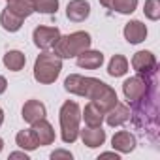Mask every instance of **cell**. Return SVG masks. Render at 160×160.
<instances>
[{"mask_svg":"<svg viewBox=\"0 0 160 160\" xmlns=\"http://www.w3.org/2000/svg\"><path fill=\"white\" fill-rule=\"evenodd\" d=\"M108 73L111 77H122L128 73V58L124 55H113L108 64Z\"/></svg>","mask_w":160,"mask_h":160,"instance_id":"21","label":"cell"},{"mask_svg":"<svg viewBox=\"0 0 160 160\" xmlns=\"http://www.w3.org/2000/svg\"><path fill=\"white\" fill-rule=\"evenodd\" d=\"M32 2H34V0H32Z\"/></svg>","mask_w":160,"mask_h":160,"instance_id":"31","label":"cell"},{"mask_svg":"<svg viewBox=\"0 0 160 160\" xmlns=\"http://www.w3.org/2000/svg\"><path fill=\"white\" fill-rule=\"evenodd\" d=\"M62 72V58L51 51H42L34 60V79L40 85L55 83Z\"/></svg>","mask_w":160,"mask_h":160,"instance_id":"4","label":"cell"},{"mask_svg":"<svg viewBox=\"0 0 160 160\" xmlns=\"http://www.w3.org/2000/svg\"><path fill=\"white\" fill-rule=\"evenodd\" d=\"M51 158H53V160H58V158H66V160H72V158H73V154H72L70 151H64V149H57V151H53V152H51Z\"/></svg>","mask_w":160,"mask_h":160,"instance_id":"25","label":"cell"},{"mask_svg":"<svg viewBox=\"0 0 160 160\" xmlns=\"http://www.w3.org/2000/svg\"><path fill=\"white\" fill-rule=\"evenodd\" d=\"M75 58H77V66L83 68V70H98L104 64V53L96 51V49H91V47L81 51Z\"/></svg>","mask_w":160,"mask_h":160,"instance_id":"14","label":"cell"},{"mask_svg":"<svg viewBox=\"0 0 160 160\" xmlns=\"http://www.w3.org/2000/svg\"><path fill=\"white\" fill-rule=\"evenodd\" d=\"M60 30L57 27H45V25H38L34 30H32V40H34V45L42 51H49L55 47V43L58 42L60 38Z\"/></svg>","mask_w":160,"mask_h":160,"instance_id":"6","label":"cell"},{"mask_svg":"<svg viewBox=\"0 0 160 160\" xmlns=\"http://www.w3.org/2000/svg\"><path fill=\"white\" fill-rule=\"evenodd\" d=\"M2 149H4V139L0 138V152H2Z\"/></svg>","mask_w":160,"mask_h":160,"instance_id":"30","label":"cell"},{"mask_svg":"<svg viewBox=\"0 0 160 160\" xmlns=\"http://www.w3.org/2000/svg\"><path fill=\"white\" fill-rule=\"evenodd\" d=\"M138 141H136V136L128 130H119L113 134L111 138V147L113 151H117L119 154H126V152H132L136 149Z\"/></svg>","mask_w":160,"mask_h":160,"instance_id":"13","label":"cell"},{"mask_svg":"<svg viewBox=\"0 0 160 160\" xmlns=\"http://www.w3.org/2000/svg\"><path fill=\"white\" fill-rule=\"evenodd\" d=\"M92 45V38L85 30H75L72 34L60 36L58 42L53 47V53L60 58H75L81 51L89 49Z\"/></svg>","mask_w":160,"mask_h":160,"instance_id":"3","label":"cell"},{"mask_svg":"<svg viewBox=\"0 0 160 160\" xmlns=\"http://www.w3.org/2000/svg\"><path fill=\"white\" fill-rule=\"evenodd\" d=\"M156 57L151 51H138L132 57V68L141 75H154L156 73Z\"/></svg>","mask_w":160,"mask_h":160,"instance_id":"7","label":"cell"},{"mask_svg":"<svg viewBox=\"0 0 160 160\" xmlns=\"http://www.w3.org/2000/svg\"><path fill=\"white\" fill-rule=\"evenodd\" d=\"M23 21H25V19H21L19 15H15V13L10 12L8 8H4L2 13H0V25H2V28H4L6 32H17V30H21Z\"/></svg>","mask_w":160,"mask_h":160,"instance_id":"19","label":"cell"},{"mask_svg":"<svg viewBox=\"0 0 160 160\" xmlns=\"http://www.w3.org/2000/svg\"><path fill=\"white\" fill-rule=\"evenodd\" d=\"M143 13L149 21H158L160 19V0H145Z\"/></svg>","mask_w":160,"mask_h":160,"instance_id":"24","label":"cell"},{"mask_svg":"<svg viewBox=\"0 0 160 160\" xmlns=\"http://www.w3.org/2000/svg\"><path fill=\"white\" fill-rule=\"evenodd\" d=\"M79 138H81L83 145H87L89 149H96L102 147L106 143V130H102V126H85L79 128Z\"/></svg>","mask_w":160,"mask_h":160,"instance_id":"12","label":"cell"},{"mask_svg":"<svg viewBox=\"0 0 160 160\" xmlns=\"http://www.w3.org/2000/svg\"><path fill=\"white\" fill-rule=\"evenodd\" d=\"M64 89L70 94L75 96H85L89 100H92L94 104H98L104 113L109 111L117 102V92L113 87H109L108 83L100 81L96 77H85V75H79V73H72L64 79Z\"/></svg>","mask_w":160,"mask_h":160,"instance_id":"1","label":"cell"},{"mask_svg":"<svg viewBox=\"0 0 160 160\" xmlns=\"http://www.w3.org/2000/svg\"><path fill=\"white\" fill-rule=\"evenodd\" d=\"M151 77L152 75H141V73H138V75H132V77L124 79V83H122V94H124V98H126L128 104H138V102H141L149 94V91L152 89V79Z\"/></svg>","mask_w":160,"mask_h":160,"instance_id":"5","label":"cell"},{"mask_svg":"<svg viewBox=\"0 0 160 160\" xmlns=\"http://www.w3.org/2000/svg\"><path fill=\"white\" fill-rule=\"evenodd\" d=\"M2 62L10 72H21L27 64V55L19 49H10V51H6Z\"/></svg>","mask_w":160,"mask_h":160,"instance_id":"18","label":"cell"},{"mask_svg":"<svg viewBox=\"0 0 160 160\" xmlns=\"http://www.w3.org/2000/svg\"><path fill=\"white\" fill-rule=\"evenodd\" d=\"M6 2H8V0H6Z\"/></svg>","mask_w":160,"mask_h":160,"instance_id":"32","label":"cell"},{"mask_svg":"<svg viewBox=\"0 0 160 160\" xmlns=\"http://www.w3.org/2000/svg\"><path fill=\"white\" fill-rule=\"evenodd\" d=\"M58 122H60V139L66 145L75 143L79 138V128H81V108H79V104L73 100H66L60 106Z\"/></svg>","mask_w":160,"mask_h":160,"instance_id":"2","label":"cell"},{"mask_svg":"<svg viewBox=\"0 0 160 160\" xmlns=\"http://www.w3.org/2000/svg\"><path fill=\"white\" fill-rule=\"evenodd\" d=\"M45 115H47V108H45L43 102L32 98V100H27V102L23 104L21 117H23V121H25L27 124H34L36 121L45 119Z\"/></svg>","mask_w":160,"mask_h":160,"instance_id":"9","label":"cell"},{"mask_svg":"<svg viewBox=\"0 0 160 160\" xmlns=\"http://www.w3.org/2000/svg\"><path fill=\"white\" fill-rule=\"evenodd\" d=\"M30 130H32V134H34V138H36V141H38L40 147L55 143L57 134H55V130H53V126H51V122L47 119L36 121L34 124H30Z\"/></svg>","mask_w":160,"mask_h":160,"instance_id":"10","label":"cell"},{"mask_svg":"<svg viewBox=\"0 0 160 160\" xmlns=\"http://www.w3.org/2000/svg\"><path fill=\"white\" fill-rule=\"evenodd\" d=\"M147 34H149L147 25L141 23V21H138V19L128 21V23L124 25V28H122L124 40H126L128 43H132V45H138V43L145 42V40H147Z\"/></svg>","mask_w":160,"mask_h":160,"instance_id":"8","label":"cell"},{"mask_svg":"<svg viewBox=\"0 0 160 160\" xmlns=\"http://www.w3.org/2000/svg\"><path fill=\"white\" fill-rule=\"evenodd\" d=\"M10 12H13L15 15H19L21 19H27L34 13V2L32 0H8V6Z\"/></svg>","mask_w":160,"mask_h":160,"instance_id":"20","label":"cell"},{"mask_svg":"<svg viewBox=\"0 0 160 160\" xmlns=\"http://www.w3.org/2000/svg\"><path fill=\"white\" fill-rule=\"evenodd\" d=\"M98 158H115V160H119L121 158V154L117 152V151H113V152H100V156Z\"/></svg>","mask_w":160,"mask_h":160,"instance_id":"27","label":"cell"},{"mask_svg":"<svg viewBox=\"0 0 160 160\" xmlns=\"http://www.w3.org/2000/svg\"><path fill=\"white\" fill-rule=\"evenodd\" d=\"M10 158H23V160H28V154H27V151H13V152H10Z\"/></svg>","mask_w":160,"mask_h":160,"instance_id":"26","label":"cell"},{"mask_svg":"<svg viewBox=\"0 0 160 160\" xmlns=\"http://www.w3.org/2000/svg\"><path fill=\"white\" fill-rule=\"evenodd\" d=\"M2 124H4V109L0 108V126H2Z\"/></svg>","mask_w":160,"mask_h":160,"instance_id":"29","label":"cell"},{"mask_svg":"<svg viewBox=\"0 0 160 160\" xmlns=\"http://www.w3.org/2000/svg\"><path fill=\"white\" fill-rule=\"evenodd\" d=\"M6 89H8V79L4 75H0V94H4Z\"/></svg>","mask_w":160,"mask_h":160,"instance_id":"28","label":"cell"},{"mask_svg":"<svg viewBox=\"0 0 160 160\" xmlns=\"http://www.w3.org/2000/svg\"><path fill=\"white\" fill-rule=\"evenodd\" d=\"M91 15V2L89 0H70L66 6V17L72 23H83Z\"/></svg>","mask_w":160,"mask_h":160,"instance_id":"11","label":"cell"},{"mask_svg":"<svg viewBox=\"0 0 160 160\" xmlns=\"http://www.w3.org/2000/svg\"><path fill=\"white\" fill-rule=\"evenodd\" d=\"M15 143H17V145H19L23 151H27V152H30V151H36V149L40 147L30 128L17 132V136H15Z\"/></svg>","mask_w":160,"mask_h":160,"instance_id":"22","label":"cell"},{"mask_svg":"<svg viewBox=\"0 0 160 160\" xmlns=\"http://www.w3.org/2000/svg\"><path fill=\"white\" fill-rule=\"evenodd\" d=\"M132 117V111H130V108L128 106H124V104H121V102H117L109 111H106V115H104V121L108 122V126H111V128H115V126H121V124H124L128 119Z\"/></svg>","mask_w":160,"mask_h":160,"instance_id":"15","label":"cell"},{"mask_svg":"<svg viewBox=\"0 0 160 160\" xmlns=\"http://www.w3.org/2000/svg\"><path fill=\"white\" fill-rule=\"evenodd\" d=\"M60 2L58 0H34V12L38 13H45V15H53L58 12Z\"/></svg>","mask_w":160,"mask_h":160,"instance_id":"23","label":"cell"},{"mask_svg":"<svg viewBox=\"0 0 160 160\" xmlns=\"http://www.w3.org/2000/svg\"><path fill=\"white\" fill-rule=\"evenodd\" d=\"M104 109L98 106V104H94L92 100L85 106V109L81 111V119L85 121V124L87 126H102V122H104Z\"/></svg>","mask_w":160,"mask_h":160,"instance_id":"16","label":"cell"},{"mask_svg":"<svg viewBox=\"0 0 160 160\" xmlns=\"http://www.w3.org/2000/svg\"><path fill=\"white\" fill-rule=\"evenodd\" d=\"M98 2L108 8V10H113L117 13H122V15H130L136 12L138 8V0H98Z\"/></svg>","mask_w":160,"mask_h":160,"instance_id":"17","label":"cell"}]
</instances>
